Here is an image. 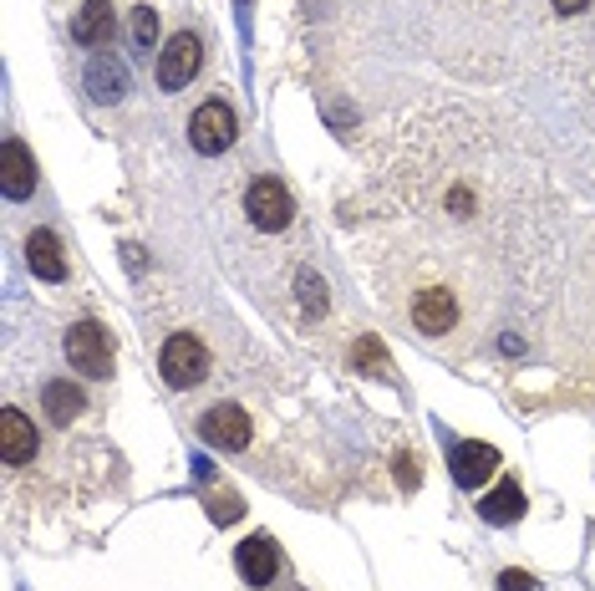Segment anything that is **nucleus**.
I'll return each instance as SVG.
<instances>
[{"instance_id": "f257e3e1", "label": "nucleus", "mask_w": 595, "mask_h": 591, "mask_svg": "<svg viewBox=\"0 0 595 591\" xmlns=\"http://www.w3.org/2000/svg\"><path fill=\"white\" fill-rule=\"evenodd\" d=\"M67 363L77 367L82 377H112V342H108V332L97 322H77L72 332H67Z\"/></svg>"}, {"instance_id": "f03ea898", "label": "nucleus", "mask_w": 595, "mask_h": 591, "mask_svg": "<svg viewBox=\"0 0 595 591\" xmlns=\"http://www.w3.org/2000/svg\"><path fill=\"white\" fill-rule=\"evenodd\" d=\"M245 215H250L255 229H290V219H296V199H290V189L280 179H255L250 194H245Z\"/></svg>"}, {"instance_id": "7ed1b4c3", "label": "nucleus", "mask_w": 595, "mask_h": 591, "mask_svg": "<svg viewBox=\"0 0 595 591\" xmlns=\"http://www.w3.org/2000/svg\"><path fill=\"white\" fill-rule=\"evenodd\" d=\"M235 134H239V122H235L229 102H204L189 118V144L199 148V154H225V148L235 144Z\"/></svg>"}, {"instance_id": "20e7f679", "label": "nucleus", "mask_w": 595, "mask_h": 591, "mask_svg": "<svg viewBox=\"0 0 595 591\" xmlns=\"http://www.w3.org/2000/svg\"><path fill=\"white\" fill-rule=\"evenodd\" d=\"M194 72H199V37L179 31V37L158 51V87H163V92H179Z\"/></svg>"}, {"instance_id": "39448f33", "label": "nucleus", "mask_w": 595, "mask_h": 591, "mask_svg": "<svg viewBox=\"0 0 595 591\" xmlns=\"http://www.w3.org/2000/svg\"><path fill=\"white\" fill-rule=\"evenodd\" d=\"M204 373H209V357H204V347L194 337H168L163 342L168 387H194V383H204Z\"/></svg>"}, {"instance_id": "423d86ee", "label": "nucleus", "mask_w": 595, "mask_h": 591, "mask_svg": "<svg viewBox=\"0 0 595 591\" xmlns=\"http://www.w3.org/2000/svg\"><path fill=\"white\" fill-rule=\"evenodd\" d=\"M453 322H458V302H453V290L423 286V290L413 296V326H417V332H428V337H443Z\"/></svg>"}, {"instance_id": "0eeeda50", "label": "nucleus", "mask_w": 595, "mask_h": 591, "mask_svg": "<svg viewBox=\"0 0 595 591\" xmlns=\"http://www.w3.org/2000/svg\"><path fill=\"white\" fill-rule=\"evenodd\" d=\"M448 470H453V480L464 484V490H484V480L499 470V454H494L488 444H478V439H468V444H453Z\"/></svg>"}, {"instance_id": "6e6552de", "label": "nucleus", "mask_w": 595, "mask_h": 591, "mask_svg": "<svg viewBox=\"0 0 595 591\" xmlns=\"http://www.w3.org/2000/svg\"><path fill=\"white\" fill-rule=\"evenodd\" d=\"M199 434L215 449H245L250 444V418H245L235 403H219V408H209L199 418Z\"/></svg>"}, {"instance_id": "1a4fd4ad", "label": "nucleus", "mask_w": 595, "mask_h": 591, "mask_svg": "<svg viewBox=\"0 0 595 591\" xmlns=\"http://www.w3.org/2000/svg\"><path fill=\"white\" fill-rule=\"evenodd\" d=\"M0 184H6L11 199H26L37 189V158H31V148L21 138H6V148H0Z\"/></svg>"}, {"instance_id": "9d476101", "label": "nucleus", "mask_w": 595, "mask_h": 591, "mask_svg": "<svg viewBox=\"0 0 595 591\" xmlns=\"http://www.w3.org/2000/svg\"><path fill=\"white\" fill-rule=\"evenodd\" d=\"M0 454H6L11 470H21V464L37 459V429L26 423V413L6 408V418H0Z\"/></svg>"}, {"instance_id": "9b49d317", "label": "nucleus", "mask_w": 595, "mask_h": 591, "mask_svg": "<svg viewBox=\"0 0 595 591\" xmlns=\"http://www.w3.org/2000/svg\"><path fill=\"white\" fill-rule=\"evenodd\" d=\"M275 571H280V555H275L270 535H250V541H239V577L250 581V587H270Z\"/></svg>"}, {"instance_id": "f8f14e48", "label": "nucleus", "mask_w": 595, "mask_h": 591, "mask_svg": "<svg viewBox=\"0 0 595 591\" xmlns=\"http://www.w3.org/2000/svg\"><path fill=\"white\" fill-rule=\"evenodd\" d=\"M26 266H31V276H41V280H67L61 240L51 235V229H37V235L26 240Z\"/></svg>"}, {"instance_id": "ddd939ff", "label": "nucleus", "mask_w": 595, "mask_h": 591, "mask_svg": "<svg viewBox=\"0 0 595 591\" xmlns=\"http://www.w3.org/2000/svg\"><path fill=\"white\" fill-rule=\"evenodd\" d=\"M478 515L488 520V525H514V520L524 515V490L514 480H504V484H494L484 500H478Z\"/></svg>"}, {"instance_id": "4468645a", "label": "nucleus", "mask_w": 595, "mask_h": 591, "mask_svg": "<svg viewBox=\"0 0 595 591\" xmlns=\"http://www.w3.org/2000/svg\"><path fill=\"white\" fill-rule=\"evenodd\" d=\"M72 37L82 41V47H108L112 41V6L108 0H87L72 21Z\"/></svg>"}, {"instance_id": "2eb2a0df", "label": "nucleus", "mask_w": 595, "mask_h": 591, "mask_svg": "<svg viewBox=\"0 0 595 591\" xmlns=\"http://www.w3.org/2000/svg\"><path fill=\"white\" fill-rule=\"evenodd\" d=\"M41 403H47V418H51V423H72L77 413L87 408L82 387H77V383H67V377H57V383H47V393H41Z\"/></svg>"}, {"instance_id": "dca6fc26", "label": "nucleus", "mask_w": 595, "mask_h": 591, "mask_svg": "<svg viewBox=\"0 0 595 591\" xmlns=\"http://www.w3.org/2000/svg\"><path fill=\"white\" fill-rule=\"evenodd\" d=\"M87 87H92V97H102V102H112V97H122V92H128V72H122L118 61L97 57V61H92V72H87Z\"/></svg>"}, {"instance_id": "f3484780", "label": "nucleus", "mask_w": 595, "mask_h": 591, "mask_svg": "<svg viewBox=\"0 0 595 591\" xmlns=\"http://www.w3.org/2000/svg\"><path fill=\"white\" fill-rule=\"evenodd\" d=\"M132 37H138V47H153L158 41V11H148L143 6V11L132 16Z\"/></svg>"}, {"instance_id": "a211bd4d", "label": "nucleus", "mask_w": 595, "mask_h": 591, "mask_svg": "<svg viewBox=\"0 0 595 591\" xmlns=\"http://www.w3.org/2000/svg\"><path fill=\"white\" fill-rule=\"evenodd\" d=\"M499 591H535V577H529V571H504Z\"/></svg>"}, {"instance_id": "6ab92c4d", "label": "nucleus", "mask_w": 595, "mask_h": 591, "mask_svg": "<svg viewBox=\"0 0 595 591\" xmlns=\"http://www.w3.org/2000/svg\"><path fill=\"white\" fill-rule=\"evenodd\" d=\"M549 6H555L559 16H575V11H585V6H591V0H549Z\"/></svg>"}]
</instances>
